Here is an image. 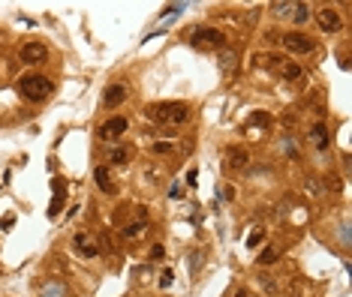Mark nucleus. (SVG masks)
I'll use <instances>...</instances> for the list:
<instances>
[{
    "mask_svg": "<svg viewBox=\"0 0 352 297\" xmlns=\"http://www.w3.org/2000/svg\"><path fill=\"white\" fill-rule=\"evenodd\" d=\"M148 114L157 123H169V126H181V123L190 120L187 102H157V105H148Z\"/></svg>",
    "mask_w": 352,
    "mask_h": 297,
    "instance_id": "obj_1",
    "label": "nucleus"
},
{
    "mask_svg": "<svg viewBox=\"0 0 352 297\" xmlns=\"http://www.w3.org/2000/svg\"><path fill=\"white\" fill-rule=\"evenodd\" d=\"M18 90H21V96H25L27 102H42V99L52 96L54 84L45 75H25V78L18 81Z\"/></svg>",
    "mask_w": 352,
    "mask_h": 297,
    "instance_id": "obj_2",
    "label": "nucleus"
},
{
    "mask_svg": "<svg viewBox=\"0 0 352 297\" xmlns=\"http://www.w3.org/2000/svg\"><path fill=\"white\" fill-rule=\"evenodd\" d=\"M190 45L193 48H202V51H211V48H223L226 45V36L214 27H196L190 33Z\"/></svg>",
    "mask_w": 352,
    "mask_h": 297,
    "instance_id": "obj_3",
    "label": "nucleus"
},
{
    "mask_svg": "<svg viewBox=\"0 0 352 297\" xmlns=\"http://www.w3.org/2000/svg\"><path fill=\"white\" fill-rule=\"evenodd\" d=\"M280 42H283V48H286V51H292V54H310V51H313V42L304 36V33H283V36H280Z\"/></svg>",
    "mask_w": 352,
    "mask_h": 297,
    "instance_id": "obj_4",
    "label": "nucleus"
},
{
    "mask_svg": "<svg viewBox=\"0 0 352 297\" xmlns=\"http://www.w3.org/2000/svg\"><path fill=\"white\" fill-rule=\"evenodd\" d=\"M52 204H49V216H57L63 210V201H66V180L63 177H54L52 180Z\"/></svg>",
    "mask_w": 352,
    "mask_h": 297,
    "instance_id": "obj_5",
    "label": "nucleus"
},
{
    "mask_svg": "<svg viewBox=\"0 0 352 297\" xmlns=\"http://www.w3.org/2000/svg\"><path fill=\"white\" fill-rule=\"evenodd\" d=\"M124 132H127V120H124V117H108L103 126H100V138H103V141L121 138Z\"/></svg>",
    "mask_w": 352,
    "mask_h": 297,
    "instance_id": "obj_6",
    "label": "nucleus"
},
{
    "mask_svg": "<svg viewBox=\"0 0 352 297\" xmlns=\"http://www.w3.org/2000/svg\"><path fill=\"white\" fill-rule=\"evenodd\" d=\"M45 57H49V51H45V45L42 42H27L25 48H21V63H42Z\"/></svg>",
    "mask_w": 352,
    "mask_h": 297,
    "instance_id": "obj_7",
    "label": "nucleus"
},
{
    "mask_svg": "<svg viewBox=\"0 0 352 297\" xmlns=\"http://www.w3.org/2000/svg\"><path fill=\"white\" fill-rule=\"evenodd\" d=\"M316 21H319V27H322L325 33H334V30L340 27V15H337L331 6H322V9L316 12Z\"/></svg>",
    "mask_w": 352,
    "mask_h": 297,
    "instance_id": "obj_8",
    "label": "nucleus"
},
{
    "mask_svg": "<svg viewBox=\"0 0 352 297\" xmlns=\"http://www.w3.org/2000/svg\"><path fill=\"white\" fill-rule=\"evenodd\" d=\"M73 246L79 249V255H84V258H93V255H100V246L93 243L84 231H79L76 237H73Z\"/></svg>",
    "mask_w": 352,
    "mask_h": 297,
    "instance_id": "obj_9",
    "label": "nucleus"
},
{
    "mask_svg": "<svg viewBox=\"0 0 352 297\" xmlns=\"http://www.w3.org/2000/svg\"><path fill=\"white\" fill-rule=\"evenodd\" d=\"M124 99H127V84H111L103 93V108H114V105H121Z\"/></svg>",
    "mask_w": 352,
    "mask_h": 297,
    "instance_id": "obj_10",
    "label": "nucleus"
},
{
    "mask_svg": "<svg viewBox=\"0 0 352 297\" xmlns=\"http://www.w3.org/2000/svg\"><path fill=\"white\" fill-rule=\"evenodd\" d=\"M247 162H250V153L244 147H229L226 150V165L229 168H247Z\"/></svg>",
    "mask_w": 352,
    "mask_h": 297,
    "instance_id": "obj_11",
    "label": "nucleus"
},
{
    "mask_svg": "<svg viewBox=\"0 0 352 297\" xmlns=\"http://www.w3.org/2000/svg\"><path fill=\"white\" fill-rule=\"evenodd\" d=\"M286 297H313V288L307 279H292L286 288Z\"/></svg>",
    "mask_w": 352,
    "mask_h": 297,
    "instance_id": "obj_12",
    "label": "nucleus"
},
{
    "mask_svg": "<svg viewBox=\"0 0 352 297\" xmlns=\"http://www.w3.org/2000/svg\"><path fill=\"white\" fill-rule=\"evenodd\" d=\"M93 177H97V186H100L106 195H114V183L108 180V168H106V165H100L97 171H93Z\"/></svg>",
    "mask_w": 352,
    "mask_h": 297,
    "instance_id": "obj_13",
    "label": "nucleus"
},
{
    "mask_svg": "<svg viewBox=\"0 0 352 297\" xmlns=\"http://www.w3.org/2000/svg\"><path fill=\"white\" fill-rule=\"evenodd\" d=\"M310 138H313V144H316V150H325L328 147V129H325V123H316V126L310 129Z\"/></svg>",
    "mask_w": 352,
    "mask_h": 297,
    "instance_id": "obj_14",
    "label": "nucleus"
},
{
    "mask_svg": "<svg viewBox=\"0 0 352 297\" xmlns=\"http://www.w3.org/2000/svg\"><path fill=\"white\" fill-rule=\"evenodd\" d=\"M277 261H280V249H277V246H268V249H262V252H259V264H262V267L277 264Z\"/></svg>",
    "mask_w": 352,
    "mask_h": 297,
    "instance_id": "obj_15",
    "label": "nucleus"
},
{
    "mask_svg": "<svg viewBox=\"0 0 352 297\" xmlns=\"http://www.w3.org/2000/svg\"><path fill=\"white\" fill-rule=\"evenodd\" d=\"M130 159V147H121V144H117V147H111V150H108V162H117V165H121V162H127Z\"/></svg>",
    "mask_w": 352,
    "mask_h": 297,
    "instance_id": "obj_16",
    "label": "nucleus"
},
{
    "mask_svg": "<svg viewBox=\"0 0 352 297\" xmlns=\"http://www.w3.org/2000/svg\"><path fill=\"white\" fill-rule=\"evenodd\" d=\"M292 18H295L298 24H304V21L310 18V6H307V3H292Z\"/></svg>",
    "mask_w": 352,
    "mask_h": 297,
    "instance_id": "obj_17",
    "label": "nucleus"
},
{
    "mask_svg": "<svg viewBox=\"0 0 352 297\" xmlns=\"http://www.w3.org/2000/svg\"><path fill=\"white\" fill-rule=\"evenodd\" d=\"M145 231H148V219H142V222H130V225L124 228L127 237H138V234H145Z\"/></svg>",
    "mask_w": 352,
    "mask_h": 297,
    "instance_id": "obj_18",
    "label": "nucleus"
},
{
    "mask_svg": "<svg viewBox=\"0 0 352 297\" xmlns=\"http://www.w3.org/2000/svg\"><path fill=\"white\" fill-rule=\"evenodd\" d=\"M301 75H304V69H301L298 63H286V66H283V78H286V81H298Z\"/></svg>",
    "mask_w": 352,
    "mask_h": 297,
    "instance_id": "obj_19",
    "label": "nucleus"
},
{
    "mask_svg": "<svg viewBox=\"0 0 352 297\" xmlns=\"http://www.w3.org/2000/svg\"><path fill=\"white\" fill-rule=\"evenodd\" d=\"M262 240H265V231H262V228H253L250 237H247V246H250V249H256V246H259Z\"/></svg>",
    "mask_w": 352,
    "mask_h": 297,
    "instance_id": "obj_20",
    "label": "nucleus"
},
{
    "mask_svg": "<svg viewBox=\"0 0 352 297\" xmlns=\"http://www.w3.org/2000/svg\"><path fill=\"white\" fill-rule=\"evenodd\" d=\"M235 66H238V60H235V54H232V51H226V54L220 57V69H223V72H232Z\"/></svg>",
    "mask_w": 352,
    "mask_h": 297,
    "instance_id": "obj_21",
    "label": "nucleus"
},
{
    "mask_svg": "<svg viewBox=\"0 0 352 297\" xmlns=\"http://www.w3.org/2000/svg\"><path fill=\"white\" fill-rule=\"evenodd\" d=\"M259 282H262V288H265L268 294H277V285H274V279H271L268 273H259Z\"/></svg>",
    "mask_w": 352,
    "mask_h": 297,
    "instance_id": "obj_22",
    "label": "nucleus"
},
{
    "mask_svg": "<svg viewBox=\"0 0 352 297\" xmlns=\"http://www.w3.org/2000/svg\"><path fill=\"white\" fill-rule=\"evenodd\" d=\"M154 153H157V156H166V153H172V144H166V141H157V144H154Z\"/></svg>",
    "mask_w": 352,
    "mask_h": 297,
    "instance_id": "obj_23",
    "label": "nucleus"
},
{
    "mask_svg": "<svg viewBox=\"0 0 352 297\" xmlns=\"http://www.w3.org/2000/svg\"><path fill=\"white\" fill-rule=\"evenodd\" d=\"M162 255H166V246H162V243H157V246H151V261H160Z\"/></svg>",
    "mask_w": 352,
    "mask_h": 297,
    "instance_id": "obj_24",
    "label": "nucleus"
},
{
    "mask_svg": "<svg viewBox=\"0 0 352 297\" xmlns=\"http://www.w3.org/2000/svg\"><path fill=\"white\" fill-rule=\"evenodd\" d=\"M172 279H175L172 270H162V276H160V288H169V285H172Z\"/></svg>",
    "mask_w": 352,
    "mask_h": 297,
    "instance_id": "obj_25",
    "label": "nucleus"
},
{
    "mask_svg": "<svg viewBox=\"0 0 352 297\" xmlns=\"http://www.w3.org/2000/svg\"><path fill=\"white\" fill-rule=\"evenodd\" d=\"M325 186L337 192V189H340V177H334V174H328V177H325Z\"/></svg>",
    "mask_w": 352,
    "mask_h": 297,
    "instance_id": "obj_26",
    "label": "nucleus"
},
{
    "mask_svg": "<svg viewBox=\"0 0 352 297\" xmlns=\"http://www.w3.org/2000/svg\"><path fill=\"white\" fill-rule=\"evenodd\" d=\"M100 252H111V240H108L106 231H103V237H100Z\"/></svg>",
    "mask_w": 352,
    "mask_h": 297,
    "instance_id": "obj_27",
    "label": "nucleus"
},
{
    "mask_svg": "<svg viewBox=\"0 0 352 297\" xmlns=\"http://www.w3.org/2000/svg\"><path fill=\"white\" fill-rule=\"evenodd\" d=\"M253 123H256V126H268L271 117H268V114H253Z\"/></svg>",
    "mask_w": 352,
    "mask_h": 297,
    "instance_id": "obj_28",
    "label": "nucleus"
},
{
    "mask_svg": "<svg viewBox=\"0 0 352 297\" xmlns=\"http://www.w3.org/2000/svg\"><path fill=\"white\" fill-rule=\"evenodd\" d=\"M12 222H15V216H12V213H6L3 219H0V228H12Z\"/></svg>",
    "mask_w": 352,
    "mask_h": 297,
    "instance_id": "obj_29",
    "label": "nucleus"
},
{
    "mask_svg": "<svg viewBox=\"0 0 352 297\" xmlns=\"http://www.w3.org/2000/svg\"><path fill=\"white\" fill-rule=\"evenodd\" d=\"M196 177H199V171H196V168L187 171V183H190V186H196Z\"/></svg>",
    "mask_w": 352,
    "mask_h": 297,
    "instance_id": "obj_30",
    "label": "nucleus"
},
{
    "mask_svg": "<svg viewBox=\"0 0 352 297\" xmlns=\"http://www.w3.org/2000/svg\"><path fill=\"white\" fill-rule=\"evenodd\" d=\"M235 297H247V294H244V291H238V294H235Z\"/></svg>",
    "mask_w": 352,
    "mask_h": 297,
    "instance_id": "obj_31",
    "label": "nucleus"
}]
</instances>
